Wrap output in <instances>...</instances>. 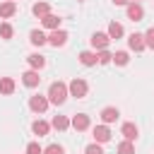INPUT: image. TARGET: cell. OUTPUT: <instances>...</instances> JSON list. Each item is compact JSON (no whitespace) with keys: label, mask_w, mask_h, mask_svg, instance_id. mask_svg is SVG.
<instances>
[{"label":"cell","mask_w":154,"mask_h":154,"mask_svg":"<svg viewBox=\"0 0 154 154\" xmlns=\"http://www.w3.org/2000/svg\"><path fill=\"white\" fill-rule=\"evenodd\" d=\"M67 96H70V91H67V84H65V82H53V84L48 87V101H51V103L60 106V103H65Z\"/></svg>","instance_id":"cell-1"},{"label":"cell","mask_w":154,"mask_h":154,"mask_svg":"<svg viewBox=\"0 0 154 154\" xmlns=\"http://www.w3.org/2000/svg\"><path fill=\"white\" fill-rule=\"evenodd\" d=\"M67 91H70V96H75V99H84L87 91H89V87H87V82H84L82 77H75V79L67 84Z\"/></svg>","instance_id":"cell-2"},{"label":"cell","mask_w":154,"mask_h":154,"mask_svg":"<svg viewBox=\"0 0 154 154\" xmlns=\"http://www.w3.org/2000/svg\"><path fill=\"white\" fill-rule=\"evenodd\" d=\"M48 96H41V94H36V96H31L29 99V108L34 111V113H43L46 108H48Z\"/></svg>","instance_id":"cell-3"},{"label":"cell","mask_w":154,"mask_h":154,"mask_svg":"<svg viewBox=\"0 0 154 154\" xmlns=\"http://www.w3.org/2000/svg\"><path fill=\"white\" fill-rule=\"evenodd\" d=\"M91 46L94 48H99V51H106V46H108V41H111V36L108 34H103V31H96V34H91Z\"/></svg>","instance_id":"cell-4"},{"label":"cell","mask_w":154,"mask_h":154,"mask_svg":"<svg viewBox=\"0 0 154 154\" xmlns=\"http://www.w3.org/2000/svg\"><path fill=\"white\" fill-rule=\"evenodd\" d=\"M128 46H130L135 53L144 51V48H147V43H144V34H130V36H128Z\"/></svg>","instance_id":"cell-5"},{"label":"cell","mask_w":154,"mask_h":154,"mask_svg":"<svg viewBox=\"0 0 154 154\" xmlns=\"http://www.w3.org/2000/svg\"><path fill=\"white\" fill-rule=\"evenodd\" d=\"M48 43L51 46H65L67 43V31H63V29H55V31H51V36H48Z\"/></svg>","instance_id":"cell-6"},{"label":"cell","mask_w":154,"mask_h":154,"mask_svg":"<svg viewBox=\"0 0 154 154\" xmlns=\"http://www.w3.org/2000/svg\"><path fill=\"white\" fill-rule=\"evenodd\" d=\"M70 125L77 130V132H82V130H87L89 128V116L87 113H77V116H72V120H70Z\"/></svg>","instance_id":"cell-7"},{"label":"cell","mask_w":154,"mask_h":154,"mask_svg":"<svg viewBox=\"0 0 154 154\" xmlns=\"http://www.w3.org/2000/svg\"><path fill=\"white\" fill-rule=\"evenodd\" d=\"M142 17H144L142 5H140V2H130V5H128V19H132V22H142Z\"/></svg>","instance_id":"cell-8"},{"label":"cell","mask_w":154,"mask_h":154,"mask_svg":"<svg viewBox=\"0 0 154 154\" xmlns=\"http://www.w3.org/2000/svg\"><path fill=\"white\" fill-rule=\"evenodd\" d=\"M22 82H24V87H29V89H34V87H38V82H41V77H38V72H36V70H26V72L22 75Z\"/></svg>","instance_id":"cell-9"},{"label":"cell","mask_w":154,"mask_h":154,"mask_svg":"<svg viewBox=\"0 0 154 154\" xmlns=\"http://www.w3.org/2000/svg\"><path fill=\"white\" fill-rule=\"evenodd\" d=\"M118 116H120V111H118V108H113V106H106V108L101 111V120H103V125L116 123V120H118Z\"/></svg>","instance_id":"cell-10"},{"label":"cell","mask_w":154,"mask_h":154,"mask_svg":"<svg viewBox=\"0 0 154 154\" xmlns=\"http://www.w3.org/2000/svg\"><path fill=\"white\" fill-rule=\"evenodd\" d=\"M111 140V130H108V125H96L94 128V142H108Z\"/></svg>","instance_id":"cell-11"},{"label":"cell","mask_w":154,"mask_h":154,"mask_svg":"<svg viewBox=\"0 0 154 154\" xmlns=\"http://www.w3.org/2000/svg\"><path fill=\"white\" fill-rule=\"evenodd\" d=\"M60 22H63V19H60L58 14H46V17L41 19V24H43L46 29H53V31H55V29H60Z\"/></svg>","instance_id":"cell-12"},{"label":"cell","mask_w":154,"mask_h":154,"mask_svg":"<svg viewBox=\"0 0 154 154\" xmlns=\"http://www.w3.org/2000/svg\"><path fill=\"white\" fill-rule=\"evenodd\" d=\"M79 63H82L84 67H91V65H96L99 60H96V53H91V51H82V53H79Z\"/></svg>","instance_id":"cell-13"},{"label":"cell","mask_w":154,"mask_h":154,"mask_svg":"<svg viewBox=\"0 0 154 154\" xmlns=\"http://www.w3.org/2000/svg\"><path fill=\"white\" fill-rule=\"evenodd\" d=\"M31 130H34V135H38V137H43V135H48V130H51V125H48L46 120H34V123H31Z\"/></svg>","instance_id":"cell-14"},{"label":"cell","mask_w":154,"mask_h":154,"mask_svg":"<svg viewBox=\"0 0 154 154\" xmlns=\"http://www.w3.org/2000/svg\"><path fill=\"white\" fill-rule=\"evenodd\" d=\"M120 132H123V137H125V140H130V142H132V140L137 137V125H135V123H123Z\"/></svg>","instance_id":"cell-15"},{"label":"cell","mask_w":154,"mask_h":154,"mask_svg":"<svg viewBox=\"0 0 154 154\" xmlns=\"http://www.w3.org/2000/svg\"><path fill=\"white\" fill-rule=\"evenodd\" d=\"M29 41H31L34 46H43V43H48V36H46L43 31H38V29H34V31L29 34Z\"/></svg>","instance_id":"cell-16"},{"label":"cell","mask_w":154,"mask_h":154,"mask_svg":"<svg viewBox=\"0 0 154 154\" xmlns=\"http://www.w3.org/2000/svg\"><path fill=\"white\" fill-rule=\"evenodd\" d=\"M26 60H29V65H31V70H41V67L46 65V58H43L41 53H31V55H29Z\"/></svg>","instance_id":"cell-17"},{"label":"cell","mask_w":154,"mask_h":154,"mask_svg":"<svg viewBox=\"0 0 154 154\" xmlns=\"http://www.w3.org/2000/svg\"><path fill=\"white\" fill-rule=\"evenodd\" d=\"M51 128H55V130H67V128H70V118H67V116H55V118L51 120Z\"/></svg>","instance_id":"cell-18"},{"label":"cell","mask_w":154,"mask_h":154,"mask_svg":"<svg viewBox=\"0 0 154 154\" xmlns=\"http://www.w3.org/2000/svg\"><path fill=\"white\" fill-rule=\"evenodd\" d=\"M14 12H17V5H14V2H10V0L0 2V17H5V19H7V17H12Z\"/></svg>","instance_id":"cell-19"},{"label":"cell","mask_w":154,"mask_h":154,"mask_svg":"<svg viewBox=\"0 0 154 154\" xmlns=\"http://www.w3.org/2000/svg\"><path fill=\"white\" fill-rule=\"evenodd\" d=\"M31 12H34L36 17H41V19H43L46 14H51V5H48V2H36V5L31 7Z\"/></svg>","instance_id":"cell-20"},{"label":"cell","mask_w":154,"mask_h":154,"mask_svg":"<svg viewBox=\"0 0 154 154\" xmlns=\"http://www.w3.org/2000/svg\"><path fill=\"white\" fill-rule=\"evenodd\" d=\"M0 91L2 94H12L14 91V79L12 77H2L0 79Z\"/></svg>","instance_id":"cell-21"},{"label":"cell","mask_w":154,"mask_h":154,"mask_svg":"<svg viewBox=\"0 0 154 154\" xmlns=\"http://www.w3.org/2000/svg\"><path fill=\"white\" fill-rule=\"evenodd\" d=\"M106 34H108L111 38H120V36H123V26H120L118 22H111V24H108V31H106Z\"/></svg>","instance_id":"cell-22"},{"label":"cell","mask_w":154,"mask_h":154,"mask_svg":"<svg viewBox=\"0 0 154 154\" xmlns=\"http://www.w3.org/2000/svg\"><path fill=\"white\" fill-rule=\"evenodd\" d=\"M128 60H130V55H128L125 51H116V53H113V63H116V65H128Z\"/></svg>","instance_id":"cell-23"},{"label":"cell","mask_w":154,"mask_h":154,"mask_svg":"<svg viewBox=\"0 0 154 154\" xmlns=\"http://www.w3.org/2000/svg\"><path fill=\"white\" fill-rule=\"evenodd\" d=\"M118 154H135V147H132V142H130V140H123V142L118 144Z\"/></svg>","instance_id":"cell-24"},{"label":"cell","mask_w":154,"mask_h":154,"mask_svg":"<svg viewBox=\"0 0 154 154\" xmlns=\"http://www.w3.org/2000/svg\"><path fill=\"white\" fill-rule=\"evenodd\" d=\"M96 60H99L101 65H108V63H113V53H108V51H99V53H96Z\"/></svg>","instance_id":"cell-25"},{"label":"cell","mask_w":154,"mask_h":154,"mask_svg":"<svg viewBox=\"0 0 154 154\" xmlns=\"http://www.w3.org/2000/svg\"><path fill=\"white\" fill-rule=\"evenodd\" d=\"M12 34H14V29H12V24H0V36L2 38H12Z\"/></svg>","instance_id":"cell-26"},{"label":"cell","mask_w":154,"mask_h":154,"mask_svg":"<svg viewBox=\"0 0 154 154\" xmlns=\"http://www.w3.org/2000/svg\"><path fill=\"white\" fill-rule=\"evenodd\" d=\"M26 154H43V147L38 142H29L26 144Z\"/></svg>","instance_id":"cell-27"},{"label":"cell","mask_w":154,"mask_h":154,"mask_svg":"<svg viewBox=\"0 0 154 154\" xmlns=\"http://www.w3.org/2000/svg\"><path fill=\"white\" fill-rule=\"evenodd\" d=\"M43 154H65V149H63L60 144H48V147L43 149Z\"/></svg>","instance_id":"cell-28"},{"label":"cell","mask_w":154,"mask_h":154,"mask_svg":"<svg viewBox=\"0 0 154 154\" xmlns=\"http://www.w3.org/2000/svg\"><path fill=\"white\" fill-rule=\"evenodd\" d=\"M144 43H147V48H152V51H154V26H152V29H147V34H144Z\"/></svg>","instance_id":"cell-29"},{"label":"cell","mask_w":154,"mask_h":154,"mask_svg":"<svg viewBox=\"0 0 154 154\" xmlns=\"http://www.w3.org/2000/svg\"><path fill=\"white\" fill-rule=\"evenodd\" d=\"M84 154H103V149L99 147V142H94V144H89V147L84 149Z\"/></svg>","instance_id":"cell-30"},{"label":"cell","mask_w":154,"mask_h":154,"mask_svg":"<svg viewBox=\"0 0 154 154\" xmlns=\"http://www.w3.org/2000/svg\"><path fill=\"white\" fill-rule=\"evenodd\" d=\"M130 2H132V0H113V5H125V7H128Z\"/></svg>","instance_id":"cell-31"},{"label":"cell","mask_w":154,"mask_h":154,"mask_svg":"<svg viewBox=\"0 0 154 154\" xmlns=\"http://www.w3.org/2000/svg\"><path fill=\"white\" fill-rule=\"evenodd\" d=\"M132 2H142V0H132Z\"/></svg>","instance_id":"cell-32"},{"label":"cell","mask_w":154,"mask_h":154,"mask_svg":"<svg viewBox=\"0 0 154 154\" xmlns=\"http://www.w3.org/2000/svg\"><path fill=\"white\" fill-rule=\"evenodd\" d=\"M10 2H14V0H10Z\"/></svg>","instance_id":"cell-33"}]
</instances>
